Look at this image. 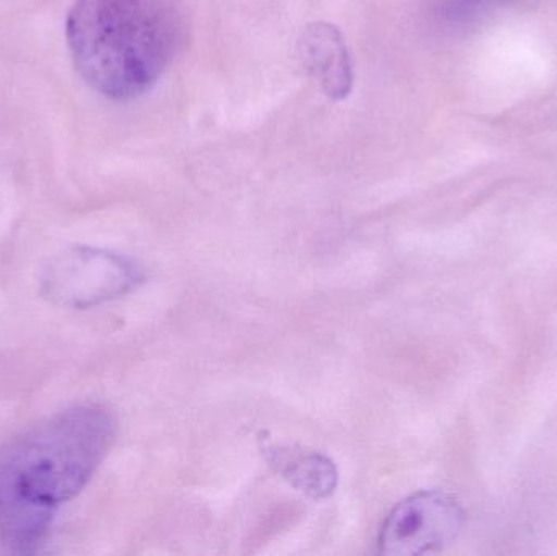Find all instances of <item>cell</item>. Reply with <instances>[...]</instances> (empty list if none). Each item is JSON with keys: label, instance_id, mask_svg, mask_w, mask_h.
I'll use <instances>...</instances> for the list:
<instances>
[{"label": "cell", "instance_id": "obj_1", "mask_svg": "<svg viewBox=\"0 0 557 556\" xmlns=\"http://www.w3.org/2000/svg\"><path fill=\"white\" fill-rule=\"evenodd\" d=\"M116 433L100 405L69 408L23 433L0 454V539L16 554H35L59 506L90 482Z\"/></svg>", "mask_w": 557, "mask_h": 556}, {"label": "cell", "instance_id": "obj_2", "mask_svg": "<svg viewBox=\"0 0 557 556\" xmlns=\"http://www.w3.org/2000/svg\"><path fill=\"white\" fill-rule=\"evenodd\" d=\"M65 38L81 77L110 100L149 91L172 64L182 22L170 0H75Z\"/></svg>", "mask_w": 557, "mask_h": 556}, {"label": "cell", "instance_id": "obj_3", "mask_svg": "<svg viewBox=\"0 0 557 556\" xmlns=\"http://www.w3.org/2000/svg\"><path fill=\"white\" fill-rule=\"evenodd\" d=\"M146 281L129 257L95 247H72L49 261L42 271L41 296L69 309H91L120 299Z\"/></svg>", "mask_w": 557, "mask_h": 556}, {"label": "cell", "instance_id": "obj_4", "mask_svg": "<svg viewBox=\"0 0 557 556\" xmlns=\"http://www.w3.org/2000/svg\"><path fill=\"white\" fill-rule=\"evenodd\" d=\"M465 524L460 503L442 492L425 490L395 506L379 535L382 555H424L450 547Z\"/></svg>", "mask_w": 557, "mask_h": 556}, {"label": "cell", "instance_id": "obj_5", "mask_svg": "<svg viewBox=\"0 0 557 556\" xmlns=\"http://www.w3.org/2000/svg\"><path fill=\"white\" fill-rule=\"evenodd\" d=\"M300 54L305 67L327 98L339 101L349 97L354 85L352 62L337 26L326 22L308 25L301 33Z\"/></svg>", "mask_w": 557, "mask_h": 556}, {"label": "cell", "instance_id": "obj_6", "mask_svg": "<svg viewBox=\"0 0 557 556\" xmlns=\"http://www.w3.org/2000/svg\"><path fill=\"white\" fill-rule=\"evenodd\" d=\"M264 456L278 477L292 489L311 499H326L339 482V473L330 457L314 450L268 444Z\"/></svg>", "mask_w": 557, "mask_h": 556}, {"label": "cell", "instance_id": "obj_7", "mask_svg": "<svg viewBox=\"0 0 557 556\" xmlns=\"http://www.w3.org/2000/svg\"><path fill=\"white\" fill-rule=\"evenodd\" d=\"M491 0H442V15L447 18H465L468 13L476 12L481 5H486Z\"/></svg>", "mask_w": 557, "mask_h": 556}]
</instances>
